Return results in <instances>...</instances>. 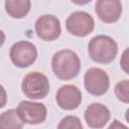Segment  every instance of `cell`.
<instances>
[{"label": "cell", "mask_w": 129, "mask_h": 129, "mask_svg": "<svg viewBox=\"0 0 129 129\" xmlns=\"http://www.w3.org/2000/svg\"><path fill=\"white\" fill-rule=\"evenodd\" d=\"M127 53H128V49H125V51L123 52V55H122V58L120 60V63H121V68L123 69V71L126 73V74H129V71H128V60H127Z\"/></svg>", "instance_id": "obj_17"}, {"label": "cell", "mask_w": 129, "mask_h": 129, "mask_svg": "<svg viewBox=\"0 0 129 129\" xmlns=\"http://www.w3.org/2000/svg\"><path fill=\"white\" fill-rule=\"evenodd\" d=\"M9 55L15 67L23 69L31 66L36 60L37 49L33 43L21 40L11 46Z\"/></svg>", "instance_id": "obj_4"}, {"label": "cell", "mask_w": 129, "mask_h": 129, "mask_svg": "<svg viewBox=\"0 0 129 129\" xmlns=\"http://www.w3.org/2000/svg\"><path fill=\"white\" fill-rule=\"evenodd\" d=\"M30 0H6L5 10L12 18H23L30 11Z\"/></svg>", "instance_id": "obj_12"}, {"label": "cell", "mask_w": 129, "mask_h": 129, "mask_svg": "<svg viewBox=\"0 0 129 129\" xmlns=\"http://www.w3.org/2000/svg\"><path fill=\"white\" fill-rule=\"evenodd\" d=\"M58 129H66V128H74V129H82L83 125L80 121V119L76 116H67L63 119H61V121L59 122V124L57 125Z\"/></svg>", "instance_id": "obj_15"}, {"label": "cell", "mask_w": 129, "mask_h": 129, "mask_svg": "<svg viewBox=\"0 0 129 129\" xmlns=\"http://www.w3.org/2000/svg\"><path fill=\"white\" fill-rule=\"evenodd\" d=\"M4 42H5V34H4V32L0 29V47L4 44Z\"/></svg>", "instance_id": "obj_19"}, {"label": "cell", "mask_w": 129, "mask_h": 129, "mask_svg": "<svg viewBox=\"0 0 129 129\" xmlns=\"http://www.w3.org/2000/svg\"><path fill=\"white\" fill-rule=\"evenodd\" d=\"M24 123L14 109H9L0 115V129H21Z\"/></svg>", "instance_id": "obj_13"}, {"label": "cell", "mask_w": 129, "mask_h": 129, "mask_svg": "<svg viewBox=\"0 0 129 129\" xmlns=\"http://www.w3.org/2000/svg\"><path fill=\"white\" fill-rule=\"evenodd\" d=\"M84 117L89 127L103 128L110 120L111 114L105 105L101 103H94L87 107Z\"/></svg>", "instance_id": "obj_11"}, {"label": "cell", "mask_w": 129, "mask_h": 129, "mask_svg": "<svg viewBox=\"0 0 129 129\" xmlns=\"http://www.w3.org/2000/svg\"><path fill=\"white\" fill-rule=\"evenodd\" d=\"M55 100L59 108L63 110H75L81 105L82 93L74 85H64L57 90Z\"/></svg>", "instance_id": "obj_9"}, {"label": "cell", "mask_w": 129, "mask_h": 129, "mask_svg": "<svg viewBox=\"0 0 129 129\" xmlns=\"http://www.w3.org/2000/svg\"><path fill=\"white\" fill-rule=\"evenodd\" d=\"M35 32L44 41H52L59 37L61 28L57 17L46 14L37 18L35 22Z\"/></svg>", "instance_id": "obj_8"}, {"label": "cell", "mask_w": 129, "mask_h": 129, "mask_svg": "<svg viewBox=\"0 0 129 129\" xmlns=\"http://www.w3.org/2000/svg\"><path fill=\"white\" fill-rule=\"evenodd\" d=\"M21 89L23 94L29 99H43L49 92V82L42 73L31 72L24 77Z\"/></svg>", "instance_id": "obj_3"}, {"label": "cell", "mask_w": 129, "mask_h": 129, "mask_svg": "<svg viewBox=\"0 0 129 129\" xmlns=\"http://www.w3.org/2000/svg\"><path fill=\"white\" fill-rule=\"evenodd\" d=\"M95 10L103 22L114 23L122 14V4L120 0H97Z\"/></svg>", "instance_id": "obj_10"}, {"label": "cell", "mask_w": 129, "mask_h": 129, "mask_svg": "<svg viewBox=\"0 0 129 129\" xmlns=\"http://www.w3.org/2000/svg\"><path fill=\"white\" fill-rule=\"evenodd\" d=\"M51 68L58 79L71 80L79 75L81 60L75 51L71 49H62L53 54L51 58Z\"/></svg>", "instance_id": "obj_1"}, {"label": "cell", "mask_w": 129, "mask_h": 129, "mask_svg": "<svg viewBox=\"0 0 129 129\" xmlns=\"http://www.w3.org/2000/svg\"><path fill=\"white\" fill-rule=\"evenodd\" d=\"M74 3H76V4H78V5H85V4H87V3H89V2H91L92 0H72Z\"/></svg>", "instance_id": "obj_18"}, {"label": "cell", "mask_w": 129, "mask_h": 129, "mask_svg": "<svg viewBox=\"0 0 129 129\" xmlns=\"http://www.w3.org/2000/svg\"><path fill=\"white\" fill-rule=\"evenodd\" d=\"M84 84L86 90L91 95L102 96L109 89V76L100 68H91L85 74Z\"/></svg>", "instance_id": "obj_6"}, {"label": "cell", "mask_w": 129, "mask_h": 129, "mask_svg": "<svg viewBox=\"0 0 129 129\" xmlns=\"http://www.w3.org/2000/svg\"><path fill=\"white\" fill-rule=\"evenodd\" d=\"M7 103V94L2 85H0V109L5 107Z\"/></svg>", "instance_id": "obj_16"}, {"label": "cell", "mask_w": 129, "mask_h": 129, "mask_svg": "<svg viewBox=\"0 0 129 129\" xmlns=\"http://www.w3.org/2000/svg\"><path fill=\"white\" fill-rule=\"evenodd\" d=\"M18 116L27 124H39L46 118V107L42 103L21 101L16 109Z\"/></svg>", "instance_id": "obj_7"}, {"label": "cell", "mask_w": 129, "mask_h": 129, "mask_svg": "<svg viewBox=\"0 0 129 129\" xmlns=\"http://www.w3.org/2000/svg\"><path fill=\"white\" fill-rule=\"evenodd\" d=\"M67 30L78 37L89 35L95 27L94 18L85 11H76L72 13L66 21Z\"/></svg>", "instance_id": "obj_5"}, {"label": "cell", "mask_w": 129, "mask_h": 129, "mask_svg": "<svg viewBox=\"0 0 129 129\" xmlns=\"http://www.w3.org/2000/svg\"><path fill=\"white\" fill-rule=\"evenodd\" d=\"M115 95L121 102L129 103V82L128 80H123L119 82L115 87Z\"/></svg>", "instance_id": "obj_14"}, {"label": "cell", "mask_w": 129, "mask_h": 129, "mask_svg": "<svg viewBox=\"0 0 129 129\" xmlns=\"http://www.w3.org/2000/svg\"><path fill=\"white\" fill-rule=\"evenodd\" d=\"M88 52L95 62L106 64L115 59L118 52V45L112 37L101 34L90 40Z\"/></svg>", "instance_id": "obj_2"}]
</instances>
